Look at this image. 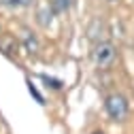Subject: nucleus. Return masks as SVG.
Returning <instances> with one entry per match:
<instances>
[{"mask_svg":"<svg viewBox=\"0 0 134 134\" xmlns=\"http://www.w3.org/2000/svg\"><path fill=\"white\" fill-rule=\"evenodd\" d=\"M115 58H117V51L113 43L102 41V43H96L92 49V60L98 68H111L115 64Z\"/></svg>","mask_w":134,"mask_h":134,"instance_id":"f257e3e1","label":"nucleus"},{"mask_svg":"<svg viewBox=\"0 0 134 134\" xmlns=\"http://www.w3.org/2000/svg\"><path fill=\"white\" fill-rule=\"evenodd\" d=\"M104 109H107V113H109V117L113 121H124L126 117H128V100L121 96V94H111V96H107V100H104Z\"/></svg>","mask_w":134,"mask_h":134,"instance_id":"f03ea898","label":"nucleus"},{"mask_svg":"<svg viewBox=\"0 0 134 134\" xmlns=\"http://www.w3.org/2000/svg\"><path fill=\"white\" fill-rule=\"evenodd\" d=\"M26 45H28V49H30L32 53H34L36 49H38V43H36V38H34V36H30L28 32H26Z\"/></svg>","mask_w":134,"mask_h":134,"instance_id":"7ed1b4c3","label":"nucleus"},{"mask_svg":"<svg viewBox=\"0 0 134 134\" xmlns=\"http://www.w3.org/2000/svg\"><path fill=\"white\" fill-rule=\"evenodd\" d=\"M92 134H104V132H92Z\"/></svg>","mask_w":134,"mask_h":134,"instance_id":"20e7f679","label":"nucleus"},{"mask_svg":"<svg viewBox=\"0 0 134 134\" xmlns=\"http://www.w3.org/2000/svg\"><path fill=\"white\" fill-rule=\"evenodd\" d=\"M111 2H113V0H111Z\"/></svg>","mask_w":134,"mask_h":134,"instance_id":"39448f33","label":"nucleus"}]
</instances>
